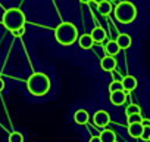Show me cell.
<instances>
[{
    "mask_svg": "<svg viewBox=\"0 0 150 142\" xmlns=\"http://www.w3.org/2000/svg\"><path fill=\"white\" fill-rule=\"evenodd\" d=\"M27 89L34 96H44L50 90V79L44 73H34L27 80Z\"/></svg>",
    "mask_w": 150,
    "mask_h": 142,
    "instance_id": "cell-1",
    "label": "cell"
},
{
    "mask_svg": "<svg viewBox=\"0 0 150 142\" xmlns=\"http://www.w3.org/2000/svg\"><path fill=\"white\" fill-rule=\"evenodd\" d=\"M54 39L62 46H69L77 42L78 39V30L71 22H62L54 30Z\"/></svg>",
    "mask_w": 150,
    "mask_h": 142,
    "instance_id": "cell-2",
    "label": "cell"
},
{
    "mask_svg": "<svg viewBox=\"0 0 150 142\" xmlns=\"http://www.w3.org/2000/svg\"><path fill=\"white\" fill-rule=\"evenodd\" d=\"M25 14L18 9V8H11L8 9L5 14H3V18H2V24L5 25V28H8L9 31L15 33L21 28L25 27Z\"/></svg>",
    "mask_w": 150,
    "mask_h": 142,
    "instance_id": "cell-3",
    "label": "cell"
},
{
    "mask_svg": "<svg viewBox=\"0 0 150 142\" xmlns=\"http://www.w3.org/2000/svg\"><path fill=\"white\" fill-rule=\"evenodd\" d=\"M137 9L131 2H119L115 8V18L122 24H129L135 19Z\"/></svg>",
    "mask_w": 150,
    "mask_h": 142,
    "instance_id": "cell-4",
    "label": "cell"
},
{
    "mask_svg": "<svg viewBox=\"0 0 150 142\" xmlns=\"http://www.w3.org/2000/svg\"><path fill=\"white\" fill-rule=\"evenodd\" d=\"M93 121H94V124L99 126V127H106V126L110 123V115H109L108 111H105V110H99V111L94 113V115H93Z\"/></svg>",
    "mask_w": 150,
    "mask_h": 142,
    "instance_id": "cell-5",
    "label": "cell"
},
{
    "mask_svg": "<svg viewBox=\"0 0 150 142\" xmlns=\"http://www.w3.org/2000/svg\"><path fill=\"white\" fill-rule=\"evenodd\" d=\"M121 83H122V87H124L125 92L135 90V89H137V85H138V82H137V79H135L134 76H125Z\"/></svg>",
    "mask_w": 150,
    "mask_h": 142,
    "instance_id": "cell-6",
    "label": "cell"
},
{
    "mask_svg": "<svg viewBox=\"0 0 150 142\" xmlns=\"http://www.w3.org/2000/svg\"><path fill=\"white\" fill-rule=\"evenodd\" d=\"M109 99H110V102H112L113 105H124L125 101H127V92H125V90L113 92V93H110Z\"/></svg>",
    "mask_w": 150,
    "mask_h": 142,
    "instance_id": "cell-7",
    "label": "cell"
},
{
    "mask_svg": "<svg viewBox=\"0 0 150 142\" xmlns=\"http://www.w3.org/2000/svg\"><path fill=\"white\" fill-rule=\"evenodd\" d=\"M143 130H144V127H143V124H141V123L128 124V135H129L131 138H134V139H138V138H141V135H143Z\"/></svg>",
    "mask_w": 150,
    "mask_h": 142,
    "instance_id": "cell-8",
    "label": "cell"
},
{
    "mask_svg": "<svg viewBox=\"0 0 150 142\" xmlns=\"http://www.w3.org/2000/svg\"><path fill=\"white\" fill-rule=\"evenodd\" d=\"M100 67L105 71H110V73H113V70L116 68V59L112 58V56H105L100 61Z\"/></svg>",
    "mask_w": 150,
    "mask_h": 142,
    "instance_id": "cell-9",
    "label": "cell"
},
{
    "mask_svg": "<svg viewBox=\"0 0 150 142\" xmlns=\"http://www.w3.org/2000/svg\"><path fill=\"white\" fill-rule=\"evenodd\" d=\"M116 43H118L119 49H128V47L131 46L132 40H131V36H129V34H127V33H121V34L116 37Z\"/></svg>",
    "mask_w": 150,
    "mask_h": 142,
    "instance_id": "cell-10",
    "label": "cell"
},
{
    "mask_svg": "<svg viewBox=\"0 0 150 142\" xmlns=\"http://www.w3.org/2000/svg\"><path fill=\"white\" fill-rule=\"evenodd\" d=\"M119 46H118V43H116V40H109L106 44H105V52L108 53V56H112V58H115L118 53H119Z\"/></svg>",
    "mask_w": 150,
    "mask_h": 142,
    "instance_id": "cell-11",
    "label": "cell"
},
{
    "mask_svg": "<svg viewBox=\"0 0 150 142\" xmlns=\"http://www.w3.org/2000/svg\"><path fill=\"white\" fill-rule=\"evenodd\" d=\"M88 118H90V115H88V113L86 110H78L77 113L74 114V121L77 123V124H80V126L87 124L88 123Z\"/></svg>",
    "mask_w": 150,
    "mask_h": 142,
    "instance_id": "cell-12",
    "label": "cell"
},
{
    "mask_svg": "<svg viewBox=\"0 0 150 142\" xmlns=\"http://www.w3.org/2000/svg\"><path fill=\"white\" fill-rule=\"evenodd\" d=\"M91 39L94 43H103V40L106 39V31L102 28V27H96L93 31H91Z\"/></svg>",
    "mask_w": 150,
    "mask_h": 142,
    "instance_id": "cell-13",
    "label": "cell"
},
{
    "mask_svg": "<svg viewBox=\"0 0 150 142\" xmlns=\"http://www.w3.org/2000/svg\"><path fill=\"white\" fill-rule=\"evenodd\" d=\"M99 138H100L102 142H116V135H115V132L110 130V129L102 130L100 135H99Z\"/></svg>",
    "mask_w": 150,
    "mask_h": 142,
    "instance_id": "cell-14",
    "label": "cell"
},
{
    "mask_svg": "<svg viewBox=\"0 0 150 142\" xmlns=\"http://www.w3.org/2000/svg\"><path fill=\"white\" fill-rule=\"evenodd\" d=\"M78 43H80V47H83V49H91L93 44H94V42H93V39H91L90 34H83V36H80Z\"/></svg>",
    "mask_w": 150,
    "mask_h": 142,
    "instance_id": "cell-15",
    "label": "cell"
},
{
    "mask_svg": "<svg viewBox=\"0 0 150 142\" xmlns=\"http://www.w3.org/2000/svg\"><path fill=\"white\" fill-rule=\"evenodd\" d=\"M97 12L102 14V15H109L112 12V3L110 2H106V0H103V2H99L97 3Z\"/></svg>",
    "mask_w": 150,
    "mask_h": 142,
    "instance_id": "cell-16",
    "label": "cell"
},
{
    "mask_svg": "<svg viewBox=\"0 0 150 142\" xmlns=\"http://www.w3.org/2000/svg\"><path fill=\"white\" fill-rule=\"evenodd\" d=\"M125 114H127V117L134 115V114H141V108H140V105H137V104H131V105L127 107Z\"/></svg>",
    "mask_w": 150,
    "mask_h": 142,
    "instance_id": "cell-17",
    "label": "cell"
},
{
    "mask_svg": "<svg viewBox=\"0 0 150 142\" xmlns=\"http://www.w3.org/2000/svg\"><path fill=\"white\" fill-rule=\"evenodd\" d=\"M9 142H24V136L19 132H12L9 135Z\"/></svg>",
    "mask_w": 150,
    "mask_h": 142,
    "instance_id": "cell-18",
    "label": "cell"
},
{
    "mask_svg": "<svg viewBox=\"0 0 150 142\" xmlns=\"http://www.w3.org/2000/svg\"><path fill=\"white\" fill-rule=\"evenodd\" d=\"M119 90H124L121 82H112V83L109 85V92H110V93H113V92H119Z\"/></svg>",
    "mask_w": 150,
    "mask_h": 142,
    "instance_id": "cell-19",
    "label": "cell"
},
{
    "mask_svg": "<svg viewBox=\"0 0 150 142\" xmlns=\"http://www.w3.org/2000/svg\"><path fill=\"white\" fill-rule=\"evenodd\" d=\"M141 121H143V117H141V114H134V115H129V117H128V124L141 123Z\"/></svg>",
    "mask_w": 150,
    "mask_h": 142,
    "instance_id": "cell-20",
    "label": "cell"
},
{
    "mask_svg": "<svg viewBox=\"0 0 150 142\" xmlns=\"http://www.w3.org/2000/svg\"><path fill=\"white\" fill-rule=\"evenodd\" d=\"M141 139L143 141H150V127H144L143 135H141Z\"/></svg>",
    "mask_w": 150,
    "mask_h": 142,
    "instance_id": "cell-21",
    "label": "cell"
},
{
    "mask_svg": "<svg viewBox=\"0 0 150 142\" xmlns=\"http://www.w3.org/2000/svg\"><path fill=\"white\" fill-rule=\"evenodd\" d=\"M112 77H113V82H122V79H124V77H121V74L118 73V71H113Z\"/></svg>",
    "mask_w": 150,
    "mask_h": 142,
    "instance_id": "cell-22",
    "label": "cell"
},
{
    "mask_svg": "<svg viewBox=\"0 0 150 142\" xmlns=\"http://www.w3.org/2000/svg\"><path fill=\"white\" fill-rule=\"evenodd\" d=\"M13 34H15V36H18V37L24 36V34H25V27H24V28H21V30H18V31H15Z\"/></svg>",
    "mask_w": 150,
    "mask_h": 142,
    "instance_id": "cell-23",
    "label": "cell"
},
{
    "mask_svg": "<svg viewBox=\"0 0 150 142\" xmlns=\"http://www.w3.org/2000/svg\"><path fill=\"white\" fill-rule=\"evenodd\" d=\"M141 124H143V127H150V120L149 118H143Z\"/></svg>",
    "mask_w": 150,
    "mask_h": 142,
    "instance_id": "cell-24",
    "label": "cell"
},
{
    "mask_svg": "<svg viewBox=\"0 0 150 142\" xmlns=\"http://www.w3.org/2000/svg\"><path fill=\"white\" fill-rule=\"evenodd\" d=\"M88 142H102V141H100L99 136H91V138L88 139Z\"/></svg>",
    "mask_w": 150,
    "mask_h": 142,
    "instance_id": "cell-25",
    "label": "cell"
},
{
    "mask_svg": "<svg viewBox=\"0 0 150 142\" xmlns=\"http://www.w3.org/2000/svg\"><path fill=\"white\" fill-rule=\"evenodd\" d=\"M5 89V80L3 79H0V92H2Z\"/></svg>",
    "mask_w": 150,
    "mask_h": 142,
    "instance_id": "cell-26",
    "label": "cell"
}]
</instances>
